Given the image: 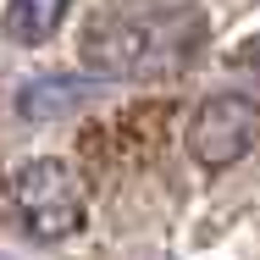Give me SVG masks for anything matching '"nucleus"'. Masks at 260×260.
I'll return each instance as SVG.
<instances>
[{"mask_svg": "<svg viewBox=\"0 0 260 260\" xmlns=\"http://www.w3.org/2000/svg\"><path fill=\"white\" fill-rule=\"evenodd\" d=\"M205 45L200 6L183 0H116L83 22L78 50L100 78H172Z\"/></svg>", "mask_w": 260, "mask_h": 260, "instance_id": "obj_1", "label": "nucleus"}, {"mask_svg": "<svg viewBox=\"0 0 260 260\" xmlns=\"http://www.w3.org/2000/svg\"><path fill=\"white\" fill-rule=\"evenodd\" d=\"M6 205L22 221V233L34 238H72L83 227V210H89V194H83V177L67 166V160H22L11 177H6Z\"/></svg>", "mask_w": 260, "mask_h": 260, "instance_id": "obj_2", "label": "nucleus"}, {"mask_svg": "<svg viewBox=\"0 0 260 260\" xmlns=\"http://www.w3.org/2000/svg\"><path fill=\"white\" fill-rule=\"evenodd\" d=\"M260 133V105L244 100V94H210L200 111H194V122H188V155L210 166V172H221V166H233V160H244V150L255 144Z\"/></svg>", "mask_w": 260, "mask_h": 260, "instance_id": "obj_3", "label": "nucleus"}, {"mask_svg": "<svg viewBox=\"0 0 260 260\" xmlns=\"http://www.w3.org/2000/svg\"><path fill=\"white\" fill-rule=\"evenodd\" d=\"M67 6H72V0H6L0 28H6V39H17V45H39V39L55 34V22L67 17Z\"/></svg>", "mask_w": 260, "mask_h": 260, "instance_id": "obj_4", "label": "nucleus"}, {"mask_svg": "<svg viewBox=\"0 0 260 260\" xmlns=\"http://www.w3.org/2000/svg\"><path fill=\"white\" fill-rule=\"evenodd\" d=\"M89 100V83H67V78H34L22 94H17V111L28 116V122H50L61 111H72V105Z\"/></svg>", "mask_w": 260, "mask_h": 260, "instance_id": "obj_5", "label": "nucleus"}, {"mask_svg": "<svg viewBox=\"0 0 260 260\" xmlns=\"http://www.w3.org/2000/svg\"><path fill=\"white\" fill-rule=\"evenodd\" d=\"M233 61H238V67H249V72H260V39L238 45V50H233Z\"/></svg>", "mask_w": 260, "mask_h": 260, "instance_id": "obj_6", "label": "nucleus"}]
</instances>
